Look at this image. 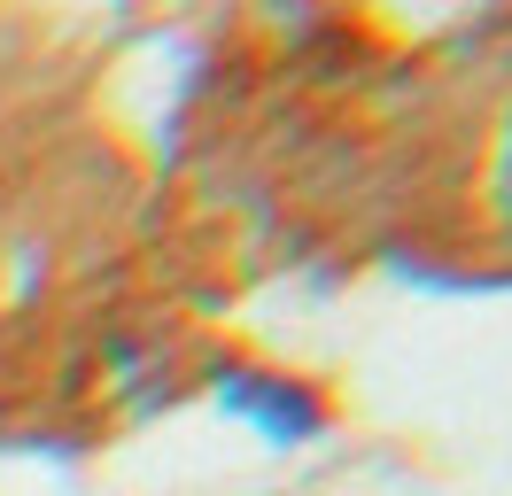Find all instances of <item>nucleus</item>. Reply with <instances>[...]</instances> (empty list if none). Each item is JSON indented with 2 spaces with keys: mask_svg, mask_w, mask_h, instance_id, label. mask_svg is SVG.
<instances>
[{
  "mask_svg": "<svg viewBox=\"0 0 512 496\" xmlns=\"http://www.w3.org/2000/svg\"><path fill=\"white\" fill-rule=\"evenodd\" d=\"M210 396L241 419V427H256L264 442H280V450H295V442H319L326 434V403L303 388V380H288V372H256V365H218L210 372Z\"/></svg>",
  "mask_w": 512,
  "mask_h": 496,
  "instance_id": "obj_1",
  "label": "nucleus"
}]
</instances>
